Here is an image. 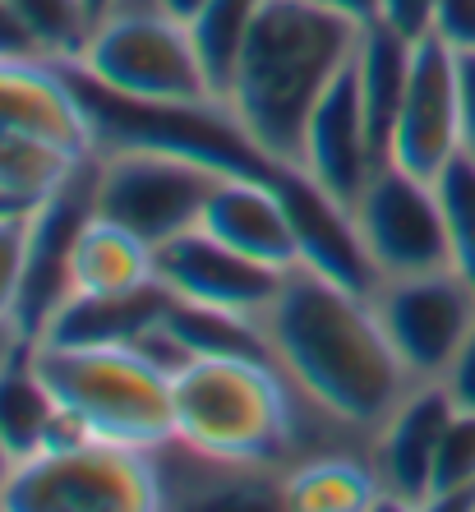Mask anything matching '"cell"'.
Instances as JSON below:
<instances>
[{
	"label": "cell",
	"mask_w": 475,
	"mask_h": 512,
	"mask_svg": "<svg viewBox=\"0 0 475 512\" xmlns=\"http://www.w3.org/2000/svg\"><path fill=\"white\" fill-rule=\"evenodd\" d=\"M475 494V411H452L434 457L429 508H462Z\"/></svg>",
	"instance_id": "obj_27"
},
{
	"label": "cell",
	"mask_w": 475,
	"mask_h": 512,
	"mask_svg": "<svg viewBox=\"0 0 475 512\" xmlns=\"http://www.w3.org/2000/svg\"><path fill=\"white\" fill-rule=\"evenodd\" d=\"M379 162L383 157L374 148V134H369L365 97H360V79H356V56H351V65L323 88L319 107L309 116L305 148H300L296 167L314 185H323L333 199H342L346 208H356V199L365 194Z\"/></svg>",
	"instance_id": "obj_13"
},
{
	"label": "cell",
	"mask_w": 475,
	"mask_h": 512,
	"mask_svg": "<svg viewBox=\"0 0 475 512\" xmlns=\"http://www.w3.org/2000/svg\"><path fill=\"white\" fill-rule=\"evenodd\" d=\"M462 153V74L457 51L425 33L411 56V79L388 139V162L439 180V171Z\"/></svg>",
	"instance_id": "obj_11"
},
{
	"label": "cell",
	"mask_w": 475,
	"mask_h": 512,
	"mask_svg": "<svg viewBox=\"0 0 475 512\" xmlns=\"http://www.w3.org/2000/svg\"><path fill=\"white\" fill-rule=\"evenodd\" d=\"M14 10L33 33V47L42 60H79L88 33H93V10L88 0H14Z\"/></svg>",
	"instance_id": "obj_25"
},
{
	"label": "cell",
	"mask_w": 475,
	"mask_h": 512,
	"mask_svg": "<svg viewBox=\"0 0 475 512\" xmlns=\"http://www.w3.org/2000/svg\"><path fill=\"white\" fill-rule=\"evenodd\" d=\"M351 213H356L360 240L374 259L379 282L452 268L448 217H443V199L434 180L397 167V162H379V171L369 176L365 194L356 199Z\"/></svg>",
	"instance_id": "obj_8"
},
{
	"label": "cell",
	"mask_w": 475,
	"mask_h": 512,
	"mask_svg": "<svg viewBox=\"0 0 475 512\" xmlns=\"http://www.w3.org/2000/svg\"><path fill=\"white\" fill-rule=\"evenodd\" d=\"M14 453H10V443H5V434H0V499H5V485H10V476H14Z\"/></svg>",
	"instance_id": "obj_35"
},
{
	"label": "cell",
	"mask_w": 475,
	"mask_h": 512,
	"mask_svg": "<svg viewBox=\"0 0 475 512\" xmlns=\"http://www.w3.org/2000/svg\"><path fill=\"white\" fill-rule=\"evenodd\" d=\"M429 33L439 37V42H448L457 56L475 51V0H439Z\"/></svg>",
	"instance_id": "obj_29"
},
{
	"label": "cell",
	"mask_w": 475,
	"mask_h": 512,
	"mask_svg": "<svg viewBox=\"0 0 475 512\" xmlns=\"http://www.w3.org/2000/svg\"><path fill=\"white\" fill-rule=\"evenodd\" d=\"M439 199L443 217H448V245H452V268L471 282L475 291V157L457 153L448 167L439 171Z\"/></svg>",
	"instance_id": "obj_26"
},
{
	"label": "cell",
	"mask_w": 475,
	"mask_h": 512,
	"mask_svg": "<svg viewBox=\"0 0 475 512\" xmlns=\"http://www.w3.org/2000/svg\"><path fill=\"white\" fill-rule=\"evenodd\" d=\"M259 10H263V0H203L199 10L190 14L194 47H199L203 70L213 79L217 97H226L236 56H240V47H245V37H250Z\"/></svg>",
	"instance_id": "obj_24"
},
{
	"label": "cell",
	"mask_w": 475,
	"mask_h": 512,
	"mask_svg": "<svg viewBox=\"0 0 475 512\" xmlns=\"http://www.w3.org/2000/svg\"><path fill=\"white\" fill-rule=\"evenodd\" d=\"M369 300H374L392 356L402 360V370L416 383L439 379L475 328V291L457 268L383 277Z\"/></svg>",
	"instance_id": "obj_9"
},
{
	"label": "cell",
	"mask_w": 475,
	"mask_h": 512,
	"mask_svg": "<svg viewBox=\"0 0 475 512\" xmlns=\"http://www.w3.org/2000/svg\"><path fill=\"white\" fill-rule=\"evenodd\" d=\"M107 5H111V0H88V10H93V24H97V14L107 10Z\"/></svg>",
	"instance_id": "obj_38"
},
{
	"label": "cell",
	"mask_w": 475,
	"mask_h": 512,
	"mask_svg": "<svg viewBox=\"0 0 475 512\" xmlns=\"http://www.w3.org/2000/svg\"><path fill=\"white\" fill-rule=\"evenodd\" d=\"M439 383L457 411H475V328L466 333V342L457 346V356H452V365L439 374Z\"/></svg>",
	"instance_id": "obj_30"
},
{
	"label": "cell",
	"mask_w": 475,
	"mask_h": 512,
	"mask_svg": "<svg viewBox=\"0 0 475 512\" xmlns=\"http://www.w3.org/2000/svg\"><path fill=\"white\" fill-rule=\"evenodd\" d=\"M0 217H5V208H0Z\"/></svg>",
	"instance_id": "obj_39"
},
{
	"label": "cell",
	"mask_w": 475,
	"mask_h": 512,
	"mask_svg": "<svg viewBox=\"0 0 475 512\" xmlns=\"http://www.w3.org/2000/svg\"><path fill=\"white\" fill-rule=\"evenodd\" d=\"M33 213L0 217V328L14 323V300H19V273H24V240Z\"/></svg>",
	"instance_id": "obj_28"
},
{
	"label": "cell",
	"mask_w": 475,
	"mask_h": 512,
	"mask_svg": "<svg viewBox=\"0 0 475 512\" xmlns=\"http://www.w3.org/2000/svg\"><path fill=\"white\" fill-rule=\"evenodd\" d=\"M263 333L300 402L360 434H374L416 383L392 356L374 300L309 268L282 277V291L263 314Z\"/></svg>",
	"instance_id": "obj_1"
},
{
	"label": "cell",
	"mask_w": 475,
	"mask_h": 512,
	"mask_svg": "<svg viewBox=\"0 0 475 512\" xmlns=\"http://www.w3.org/2000/svg\"><path fill=\"white\" fill-rule=\"evenodd\" d=\"M452 397L443 393L439 379L411 383L406 397L388 411L374 429V476L383 485V503L402 508H429V480H434V457L439 439L452 420Z\"/></svg>",
	"instance_id": "obj_15"
},
{
	"label": "cell",
	"mask_w": 475,
	"mask_h": 512,
	"mask_svg": "<svg viewBox=\"0 0 475 512\" xmlns=\"http://www.w3.org/2000/svg\"><path fill=\"white\" fill-rule=\"evenodd\" d=\"M10 56H37V47H33V33L19 19V10H14V0H0V60Z\"/></svg>",
	"instance_id": "obj_32"
},
{
	"label": "cell",
	"mask_w": 475,
	"mask_h": 512,
	"mask_svg": "<svg viewBox=\"0 0 475 512\" xmlns=\"http://www.w3.org/2000/svg\"><path fill=\"white\" fill-rule=\"evenodd\" d=\"M70 273L74 296H125V291L157 282V250L134 231L93 213L79 245H74Z\"/></svg>",
	"instance_id": "obj_19"
},
{
	"label": "cell",
	"mask_w": 475,
	"mask_h": 512,
	"mask_svg": "<svg viewBox=\"0 0 475 512\" xmlns=\"http://www.w3.org/2000/svg\"><path fill=\"white\" fill-rule=\"evenodd\" d=\"M222 171L157 148H111L93 162V213L134 231L148 245H167L199 227L208 190Z\"/></svg>",
	"instance_id": "obj_7"
},
{
	"label": "cell",
	"mask_w": 475,
	"mask_h": 512,
	"mask_svg": "<svg viewBox=\"0 0 475 512\" xmlns=\"http://www.w3.org/2000/svg\"><path fill=\"white\" fill-rule=\"evenodd\" d=\"M120 97L143 102H199L217 97L194 47L190 19L171 14L162 0H111L97 14L79 60H65Z\"/></svg>",
	"instance_id": "obj_5"
},
{
	"label": "cell",
	"mask_w": 475,
	"mask_h": 512,
	"mask_svg": "<svg viewBox=\"0 0 475 512\" xmlns=\"http://www.w3.org/2000/svg\"><path fill=\"white\" fill-rule=\"evenodd\" d=\"M434 5L439 0H379V24L397 28L402 37H411V42H420V37L429 33V24H434Z\"/></svg>",
	"instance_id": "obj_31"
},
{
	"label": "cell",
	"mask_w": 475,
	"mask_h": 512,
	"mask_svg": "<svg viewBox=\"0 0 475 512\" xmlns=\"http://www.w3.org/2000/svg\"><path fill=\"white\" fill-rule=\"evenodd\" d=\"M162 5H167V10H171V14H180V19H190V14H194V10H199L203 0H162Z\"/></svg>",
	"instance_id": "obj_37"
},
{
	"label": "cell",
	"mask_w": 475,
	"mask_h": 512,
	"mask_svg": "<svg viewBox=\"0 0 475 512\" xmlns=\"http://www.w3.org/2000/svg\"><path fill=\"white\" fill-rule=\"evenodd\" d=\"M0 130L37 134L74 153H93L88 111L56 60L10 56L0 60Z\"/></svg>",
	"instance_id": "obj_16"
},
{
	"label": "cell",
	"mask_w": 475,
	"mask_h": 512,
	"mask_svg": "<svg viewBox=\"0 0 475 512\" xmlns=\"http://www.w3.org/2000/svg\"><path fill=\"white\" fill-rule=\"evenodd\" d=\"M282 277L286 273L231 250L203 227H190L167 245H157V282L176 300L213 305V310L263 319L268 305L277 300V291H282Z\"/></svg>",
	"instance_id": "obj_12"
},
{
	"label": "cell",
	"mask_w": 475,
	"mask_h": 512,
	"mask_svg": "<svg viewBox=\"0 0 475 512\" xmlns=\"http://www.w3.org/2000/svg\"><path fill=\"white\" fill-rule=\"evenodd\" d=\"M60 425V402L51 397L47 379L37 374L28 342H19L5 365H0V434L10 443L14 462L47 453Z\"/></svg>",
	"instance_id": "obj_21"
},
{
	"label": "cell",
	"mask_w": 475,
	"mask_h": 512,
	"mask_svg": "<svg viewBox=\"0 0 475 512\" xmlns=\"http://www.w3.org/2000/svg\"><path fill=\"white\" fill-rule=\"evenodd\" d=\"M360 33L365 24L314 0H263L222 102L273 162H300L309 116L323 88L351 65Z\"/></svg>",
	"instance_id": "obj_2"
},
{
	"label": "cell",
	"mask_w": 475,
	"mask_h": 512,
	"mask_svg": "<svg viewBox=\"0 0 475 512\" xmlns=\"http://www.w3.org/2000/svg\"><path fill=\"white\" fill-rule=\"evenodd\" d=\"M411 56H416L411 37H402L397 28L379 24V19L365 24L356 47V79H360V97H365L369 134H374V148H379L383 162H388V139L392 125H397V111H402L406 79H411Z\"/></svg>",
	"instance_id": "obj_20"
},
{
	"label": "cell",
	"mask_w": 475,
	"mask_h": 512,
	"mask_svg": "<svg viewBox=\"0 0 475 512\" xmlns=\"http://www.w3.org/2000/svg\"><path fill=\"white\" fill-rule=\"evenodd\" d=\"M93 162L70 176V185H60L42 208L28 217V240H24V273H19V300H14V333L24 342H37L47 333V323L60 314V305L74 296V245L84 236L88 217H93Z\"/></svg>",
	"instance_id": "obj_10"
},
{
	"label": "cell",
	"mask_w": 475,
	"mask_h": 512,
	"mask_svg": "<svg viewBox=\"0 0 475 512\" xmlns=\"http://www.w3.org/2000/svg\"><path fill=\"white\" fill-rule=\"evenodd\" d=\"M93 153H74L37 134H14L0 130V208L5 213H33L60 185H70V176L84 167Z\"/></svg>",
	"instance_id": "obj_22"
},
{
	"label": "cell",
	"mask_w": 475,
	"mask_h": 512,
	"mask_svg": "<svg viewBox=\"0 0 475 512\" xmlns=\"http://www.w3.org/2000/svg\"><path fill=\"white\" fill-rule=\"evenodd\" d=\"M282 499L291 508L309 512H351V508H374L383 503V485L374 476V466L346 462V457H314V462L296 466L282 480Z\"/></svg>",
	"instance_id": "obj_23"
},
{
	"label": "cell",
	"mask_w": 475,
	"mask_h": 512,
	"mask_svg": "<svg viewBox=\"0 0 475 512\" xmlns=\"http://www.w3.org/2000/svg\"><path fill=\"white\" fill-rule=\"evenodd\" d=\"M277 194H282V208L291 217V231H296V268L328 277V282L346 286V291H360V296H374L379 273H374V259H369L365 240H360L356 213L346 208L342 199L314 185L300 167H282L273 176Z\"/></svg>",
	"instance_id": "obj_14"
},
{
	"label": "cell",
	"mask_w": 475,
	"mask_h": 512,
	"mask_svg": "<svg viewBox=\"0 0 475 512\" xmlns=\"http://www.w3.org/2000/svg\"><path fill=\"white\" fill-rule=\"evenodd\" d=\"M314 5H328V10L346 14V19H356V24H369V19L379 14V0H314Z\"/></svg>",
	"instance_id": "obj_34"
},
{
	"label": "cell",
	"mask_w": 475,
	"mask_h": 512,
	"mask_svg": "<svg viewBox=\"0 0 475 512\" xmlns=\"http://www.w3.org/2000/svg\"><path fill=\"white\" fill-rule=\"evenodd\" d=\"M171 402L180 448L231 471H259L286 453L300 393L268 360L194 356L171 379Z\"/></svg>",
	"instance_id": "obj_3"
},
{
	"label": "cell",
	"mask_w": 475,
	"mask_h": 512,
	"mask_svg": "<svg viewBox=\"0 0 475 512\" xmlns=\"http://www.w3.org/2000/svg\"><path fill=\"white\" fill-rule=\"evenodd\" d=\"M457 74H462V153L475 157V51L457 56Z\"/></svg>",
	"instance_id": "obj_33"
},
{
	"label": "cell",
	"mask_w": 475,
	"mask_h": 512,
	"mask_svg": "<svg viewBox=\"0 0 475 512\" xmlns=\"http://www.w3.org/2000/svg\"><path fill=\"white\" fill-rule=\"evenodd\" d=\"M19 342H24V337L14 333V323H5V328H0V365H5V360L19 351Z\"/></svg>",
	"instance_id": "obj_36"
},
{
	"label": "cell",
	"mask_w": 475,
	"mask_h": 512,
	"mask_svg": "<svg viewBox=\"0 0 475 512\" xmlns=\"http://www.w3.org/2000/svg\"><path fill=\"white\" fill-rule=\"evenodd\" d=\"M28 351L60 411L88 439L148 448V453L176 439L171 379L157 365H148L134 346L28 342Z\"/></svg>",
	"instance_id": "obj_4"
},
{
	"label": "cell",
	"mask_w": 475,
	"mask_h": 512,
	"mask_svg": "<svg viewBox=\"0 0 475 512\" xmlns=\"http://www.w3.org/2000/svg\"><path fill=\"white\" fill-rule=\"evenodd\" d=\"M167 503L157 453L107 439L60 443L14 466L0 508L24 512H148Z\"/></svg>",
	"instance_id": "obj_6"
},
{
	"label": "cell",
	"mask_w": 475,
	"mask_h": 512,
	"mask_svg": "<svg viewBox=\"0 0 475 512\" xmlns=\"http://www.w3.org/2000/svg\"><path fill=\"white\" fill-rule=\"evenodd\" d=\"M167 310H171V291L162 282H148L139 291H125V296H70L37 342L130 346L143 328H153Z\"/></svg>",
	"instance_id": "obj_18"
},
{
	"label": "cell",
	"mask_w": 475,
	"mask_h": 512,
	"mask_svg": "<svg viewBox=\"0 0 475 512\" xmlns=\"http://www.w3.org/2000/svg\"><path fill=\"white\" fill-rule=\"evenodd\" d=\"M199 227L208 236H217L222 245H231V250L277 268V273H291L300 263L296 231H291V217H286L273 180L217 176L213 190H208V203H203Z\"/></svg>",
	"instance_id": "obj_17"
}]
</instances>
